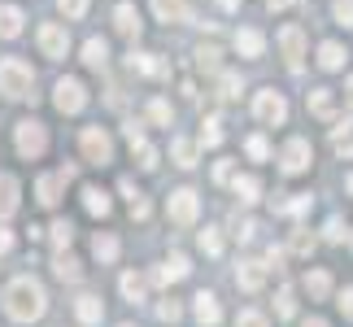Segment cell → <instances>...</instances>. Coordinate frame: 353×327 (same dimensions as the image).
I'll return each mask as SVG.
<instances>
[{"label": "cell", "mask_w": 353, "mask_h": 327, "mask_svg": "<svg viewBox=\"0 0 353 327\" xmlns=\"http://www.w3.org/2000/svg\"><path fill=\"white\" fill-rule=\"evenodd\" d=\"M83 61L92 66V70H105V61H110V44H105V39H88V44H83Z\"/></svg>", "instance_id": "cell-25"}, {"label": "cell", "mask_w": 353, "mask_h": 327, "mask_svg": "<svg viewBox=\"0 0 353 327\" xmlns=\"http://www.w3.org/2000/svg\"><path fill=\"white\" fill-rule=\"evenodd\" d=\"M236 327H266V315H257V310H240Z\"/></svg>", "instance_id": "cell-41"}, {"label": "cell", "mask_w": 353, "mask_h": 327, "mask_svg": "<svg viewBox=\"0 0 353 327\" xmlns=\"http://www.w3.org/2000/svg\"><path fill=\"white\" fill-rule=\"evenodd\" d=\"M114 22H118V35H127V39L140 35V13H135V5H118Z\"/></svg>", "instance_id": "cell-19"}, {"label": "cell", "mask_w": 353, "mask_h": 327, "mask_svg": "<svg viewBox=\"0 0 353 327\" xmlns=\"http://www.w3.org/2000/svg\"><path fill=\"white\" fill-rule=\"evenodd\" d=\"M9 244H13V236H9V231H0V253H5Z\"/></svg>", "instance_id": "cell-51"}, {"label": "cell", "mask_w": 353, "mask_h": 327, "mask_svg": "<svg viewBox=\"0 0 353 327\" xmlns=\"http://www.w3.org/2000/svg\"><path fill=\"white\" fill-rule=\"evenodd\" d=\"M13 210H18V179L0 175V218H9Z\"/></svg>", "instance_id": "cell-21"}, {"label": "cell", "mask_w": 353, "mask_h": 327, "mask_svg": "<svg viewBox=\"0 0 353 327\" xmlns=\"http://www.w3.org/2000/svg\"><path fill=\"white\" fill-rule=\"evenodd\" d=\"M332 18L341 26H353V0H332Z\"/></svg>", "instance_id": "cell-39"}, {"label": "cell", "mask_w": 353, "mask_h": 327, "mask_svg": "<svg viewBox=\"0 0 353 327\" xmlns=\"http://www.w3.org/2000/svg\"><path fill=\"white\" fill-rule=\"evenodd\" d=\"M292 310H296L292 288H279V297H275V315H279V319H292Z\"/></svg>", "instance_id": "cell-38"}, {"label": "cell", "mask_w": 353, "mask_h": 327, "mask_svg": "<svg viewBox=\"0 0 353 327\" xmlns=\"http://www.w3.org/2000/svg\"><path fill=\"white\" fill-rule=\"evenodd\" d=\"M57 9L65 13V18H83V13H88V0H57Z\"/></svg>", "instance_id": "cell-40"}, {"label": "cell", "mask_w": 353, "mask_h": 327, "mask_svg": "<svg viewBox=\"0 0 353 327\" xmlns=\"http://www.w3.org/2000/svg\"><path fill=\"white\" fill-rule=\"evenodd\" d=\"M219 57H223V52L214 48V44H201V48H196V66H201V70H210V75L219 70Z\"/></svg>", "instance_id": "cell-33"}, {"label": "cell", "mask_w": 353, "mask_h": 327, "mask_svg": "<svg viewBox=\"0 0 353 327\" xmlns=\"http://www.w3.org/2000/svg\"><path fill=\"white\" fill-rule=\"evenodd\" d=\"M279 48H283V61H288V70H301L305 31H301V26H283V31H279Z\"/></svg>", "instance_id": "cell-10"}, {"label": "cell", "mask_w": 353, "mask_h": 327, "mask_svg": "<svg viewBox=\"0 0 353 327\" xmlns=\"http://www.w3.org/2000/svg\"><path fill=\"white\" fill-rule=\"evenodd\" d=\"M131 148H135V161H140V170H157V148L148 144V140L131 144Z\"/></svg>", "instance_id": "cell-32"}, {"label": "cell", "mask_w": 353, "mask_h": 327, "mask_svg": "<svg viewBox=\"0 0 353 327\" xmlns=\"http://www.w3.org/2000/svg\"><path fill=\"white\" fill-rule=\"evenodd\" d=\"M301 327H327V323H323V319H305Z\"/></svg>", "instance_id": "cell-53"}, {"label": "cell", "mask_w": 353, "mask_h": 327, "mask_svg": "<svg viewBox=\"0 0 353 327\" xmlns=\"http://www.w3.org/2000/svg\"><path fill=\"white\" fill-rule=\"evenodd\" d=\"M122 327H131V323H122Z\"/></svg>", "instance_id": "cell-55"}, {"label": "cell", "mask_w": 353, "mask_h": 327, "mask_svg": "<svg viewBox=\"0 0 353 327\" xmlns=\"http://www.w3.org/2000/svg\"><path fill=\"white\" fill-rule=\"evenodd\" d=\"M310 114H314V118H332V114H336L332 88H314V92H310Z\"/></svg>", "instance_id": "cell-20"}, {"label": "cell", "mask_w": 353, "mask_h": 327, "mask_svg": "<svg viewBox=\"0 0 353 327\" xmlns=\"http://www.w3.org/2000/svg\"><path fill=\"white\" fill-rule=\"evenodd\" d=\"M345 223H341V218H327V240H345Z\"/></svg>", "instance_id": "cell-46"}, {"label": "cell", "mask_w": 353, "mask_h": 327, "mask_svg": "<svg viewBox=\"0 0 353 327\" xmlns=\"http://www.w3.org/2000/svg\"><path fill=\"white\" fill-rule=\"evenodd\" d=\"M92 253H97L101 262H114V257H118V240L110 236V231H101V236L92 240Z\"/></svg>", "instance_id": "cell-29"}, {"label": "cell", "mask_w": 353, "mask_h": 327, "mask_svg": "<svg viewBox=\"0 0 353 327\" xmlns=\"http://www.w3.org/2000/svg\"><path fill=\"white\" fill-rule=\"evenodd\" d=\"M219 5H223L227 13H236V9H240V0H219Z\"/></svg>", "instance_id": "cell-52"}, {"label": "cell", "mask_w": 353, "mask_h": 327, "mask_svg": "<svg viewBox=\"0 0 353 327\" xmlns=\"http://www.w3.org/2000/svg\"><path fill=\"white\" fill-rule=\"evenodd\" d=\"M188 270H192V266H188V257L174 253L170 262H161V266L153 270V284H161V288H166V284H179V279H188Z\"/></svg>", "instance_id": "cell-12"}, {"label": "cell", "mask_w": 353, "mask_h": 327, "mask_svg": "<svg viewBox=\"0 0 353 327\" xmlns=\"http://www.w3.org/2000/svg\"><path fill=\"white\" fill-rule=\"evenodd\" d=\"M310 161H314V148H310V140H288L283 144V153H279V166H283V175H301V170H310Z\"/></svg>", "instance_id": "cell-6"}, {"label": "cell", "mask_w": 353, "mask_h": 327, "mask_svg": "<svg viewBox=\"0 0 353 327\" xmlns=\"http://www.w3.org/2000/svg\"><path fill=\"white\" fill-rule=\"evenodd\" d=\"M262 48H266L262 31H253V26H244V31H236V52H240V57H262Z\"/></svg>", "instance_id": "cell-15"}, {"label": "cell", "mask_w": 353, "mask_h": 327, "mask_svg": "<svg viewBox=\"0 0 353 327\" xmlns=\"http://www.w3.org/2000/svg\"><path fill=\"white\" fill-rule=\"evenodd\" d=\"M236 284L244 293H257L266 284V262H240V270H236Z\"/></svg>", "instance_id": "cell-13"}, {"label": "cell", "mask_w": 353, "mask_h": 327, "mask_svg": "<svg viewBox=\"0 0 353 327\" xmlns=\"http://www.w3.org/2000/svg\"><path fill=\"white\" fill-rule=\"evenodd\" d=\"M345 97H349V105H353V79H349V83H345Z\"/></svg>", "instance_id": "cell-54"}, {"label": "cell", "mask_w": 353, "mask_h": 327, "mask_svg": "<svg viewBox=\"0 0 353 327\" xmlns=\"http://www.w3.org/2000/svg\"><path fill=\"white\" fill-rule=\"evenodd\" d=\"M83 206H88L92 218H110L114 201H110V192H105V188H83Z\"/></svg>", "instance_id": "cell-16"}, {"label": "cell", "mask_w": 353, "mask_h": 327, "mask_svg": "<svg viewBox=\"0 0 353 327\" xmlns=\"http://www.w3.org/2000/svg\"><path fill=\"white\" fill-rule=\"evenodd\" d=\"M166 214H170V223H174V227H192V223H196V214H201L196 192H192V188H179V192H170Z\"/></svg>", "instance_id": "cell-5"}, {"label": "cell", "mask_w": 353, "mask_h": 327, "mask_svg": "<svg viewBox=\"0 0 353 327\" xmlns=\"http://www.w3.org/2000/svg\"><path fill=\"white\" fill-rule=\"evenodd\" d=\"M52 105H57L61 114H79V109L88 105V88L79 83V79H61L57 92H52Z\"/></svg>", "instance_id": "cell-9"}, {"label": "cell", "mask_w": 353, "mask_h": 327, "mask_svg": "<svg viewBox=\"0 0 353 327\" xmlns=\"http://www.w3.org/2000/svg\"><path fill=\"white\" fill-rule=\"evenodd\" d=\"M201 249H205L210 257H219V253H223V236H219L214 227H205V231H201Z\"/></svg>", "instance_id": "cell-36"}, {"label": "cell", "mask_w": 353, "mask_h": 327, "mask_svg": "<svg viewBox=\"0 0 353 327\" xmlns=\"http://www.w3.org/2000/svg\"><path fill=\"white\" fill-rule=\"evenodd\" d=\"M223 310H219V297L214 293H196V323L201 327H219Z\"/></svg>", "instance_id": "cell-14"}, {"label": "cell", "mask_w": 353, "mask_h": 327, "mask_svg": "<svg viewBox=\"0 0 353 327\" xmlns=\"http://www.w3.org/2000/svg\"><path fill=\"white\" fill-rule=\"evenodd\" d=\"M244 153H249L253 161H266V157H270V144H266V135H249V144H244Z\"/></svg>", "instance_id": "cell-35"}, {"label": "cell", "mask_w": 353, "mask_h": 327, "mask_svg": "<svg viewBox=\"0 0 353 327\" xmlns=\"http://www.w3.org/2000/svg\"><path fill=\"white\" fill-rule=\"evenodd\" d=\"M201 144H205V148L223 144V118H205V122H201Z\"/></svg>", "instance_id": "cell-30"}, {"label": "cell", "mask_w": 353, "mask_h": 327, "mask_svg": "<svg viewBox=\"0 0 353 327\" xmlns=\"http://www.w3.org/2000/svg\"><path fill=\"white\" fill-rule=\"evenodd\" d=\"M44 284L31 279V275H18L9 284V293H5V310H9V319L13 323H35V319H44Z\"/></svg>", "instance_id": "cell-1"}, {"label": "cell", "mask_w": 353, "mask_h": 327, "mask_svg": "<svg viewBox=\"0 0 353 327\" xmlns=\"http://www.w3.org/2000/svg\"><path fill=\"white\" fill-rule=\"evenodd\" d=\"M305 288H310V297H327L332 293V275L327 270H314V275H305Z\"/></svg>", "instance_id": "cell-31"}, {"label": "cell", "mask_w": 353, "mask_h": 327, "mask_svg": "<svg viewBox=\"0 0 353 327\" xmlns=\"http://www.w3.org/2000/svg\"><path fill=\"white\" fill-rule=\"evenodd\" d=\"M74 179V166H61L57 175H44V179L35 184V192H39V206H57V192H61V184H70Z\"/></svg>", "instance_id": "cell-11"}, {"label": "cell", "mask_w": 353, "mask_h": 327, "mask_svg": "<svg viewBox=\"0 0 353 327\" xmlns=\"http://www.w3.org/2000/svg\"><path fill=\"white\" fill-rule=\"evenodd\" d=\"M131 218H148V201L144 197H131Z\"/></svg>", "instance_id": "cell-48"}, {"label": "cell", "mask_w": 353, "mask_h": 327, "mask_svg": "<svg viewBox=\"0 0 353 327\" xmlns=\"http://www.w3.org/2000/svg\"><path fill=\"white\" fill-rule=\"evenodd\" d=\"M74 315H79V323L97 327V323L105 319V306H101V297H79V301H74Z\"/></svg>", "instance_id": "cell-17"}, {"label": "cell", "mask_w": 353, "mask_h": 327, "mask_svg": "<svg viewBox=\"0 0 353 327\" xmlns=\"http://www.w3.org/2000/svg\"><path fill=\"white\" fill-rule=\"evenodd\" d=\"M52 270H57V279H70V284H74L79 275H83V266H79V257H70L65 249H61L57 257H52Z\"/></svg>", "instance_id": "cell-26"}, {"label": "cell", "mask_w": 353, "mask_h": 327, "mask_svg": "<svg viewBox=\"0 0 353 327\" xmlns=\"http://www.w3.org/2000/svg\"><path fill=\"white\" fill-rule=\"evenodd\" d=\"M266 262H270V266H279V262H283V249H275V244H270V249H266Z\"/></svg>", "instance_id": "cell-49"}, {"label": "cell", "mask_w": 353, "mask_h": 327, "mask_svg": "<svg viewBox=\"0 0 353 327\" xmlns=\"http://www.w3.org/2000/svg\"><path fill=\"white\" fill-rule=\"evenodd\" d=\"M336 306H341V315H345V319H353V288H345V293H341V301H336Z\"/></svg>", "instance_id": "cell-47"}, {"label": "cell", "mask_w": 353, "mask_h": 327, "mask_svg": "<svg viewBox=\"0 0 353 327\" xmlns=\"http://www.w3.org/2000/svg\"><path fill=\"white\" fill-rule=\"evenodd\" d=\"M345 57H349V52H345L341 44H336V39H327V44H319V66H323V70H341V66H345Z\"/></svg>", "instance_id": "cell-22"}, {"label": "cell", "mask_w": 353, "mask_h": 327, "mask_svg": "<svg viewBox=\"0 0 353 327\" xmlns=\"http://www.w3.org/2000/svg\"><path fill=\"white\" fill-rule=\"evenodd\" d=\"M35 39H39V48H44V57H52V61H61L65 48H70V35H65L61 22H44L35 31Z\"/></svg>", "instance_id": "cell-7"}, {"label": "cell", "mask_w": 353, "mask_h": 327, "mask_svg": "<svg viewBox=\"0 0 353 327\" xmlns=\"http://www.w3.org/2000/svg\"><path fill=\"white\" fill-rule=\"evenodd\" d=\"M79 144H83V157L97 161V166H110V161H114V140H110L105 127H83Z\"/></svg>", "instance_id": "cell-3"}, {"label": "cell", "mask_w": 353, "mask_h": 327, "mask_svg": "<svg viewBox=\"0 0 353 327\" xmlns=\"http://www.w3.org/2000/svg\"><path fill=\"white\" fill-rule=\"evenodd\" d=\"M314 249V236H305V231H296L292 236V253H310Z\"/></svg>", "instance_id": "cell-44"}, {"label": "cell", "mask_w": 353, "mask_h": 327, "mask_svg": "<svg viewBox=\"0 0 353 327\" xmlns=\"http://www.w3.org/2000/svg\"><path fill=\"white\" fill-rule=\"evenodd\" d=\"M170 157H174V166L192 170V166H196V144H188V140H179V135H174V140H170Z\"/></svg>", "instance_id": "cell-24"}, {"label": "cell", "mask_w": 353, "mask_h": 327, "mask_svg": "<svg viewBox=\"0 0 353 327\" xmlns=\"http://www.w3.org/2000/svg\"><path fill=\"white\" fill-rule=\"evenodd\" d=\"M153 13L161 22H183L188 18V0H153Z\"/></svg>", "instance_id": "cell-23"}, {"label": "cell", "mask_w": 353, "mask_h": 327, "mask_svg": "<svg viewBox=\"0 0 353 327\" xmlns=\"http://www.w3.org/2000/svg\"><path fill=\"white\" fill-rule=\"evenodd\" d=\"M296 0H266V9H292Z\"/></svg>", "instance_id": "cell-50"}, {"label": "cell", "mask_w": 353, "mask_h": 327, "mask_svg": "<svg viewBox=\"0 0 353 327\" xmlns=\"http://www.w3.org/2000/svg\"><path fill=\"white\" fill-rule=\"evenodd\" d=\"M70 240H74V227L65 223V218H57V223H52V244H57V249H70Z\"/></svg>", "instance_id": "cell-34"}, {"label": "cell", "mask_w": 353, "mask_h": 327, "mask_svg": "<svg viewBox=\"0 0 353 327\" xmlns=\"http://www.w3.org/2000/svg\"><path fill=\"white\" fill-rule=\"evenodd\" d=\"M127 140H131V144H140V140H144V122H140V118H131V122H127Z\"/></svg>", "instance_id": "cell-45"}, {"label": "cell", "mask_w": 353, "mask_h": 327, "mask_svg": "<svg viewBox=\"0 0 353 327\" xmlns=\"http://www.w3.org/2000/svg\"><path fill=\"white\" fill-rule=\"evenodd\" d=\"M179 315H183V310L174 306V301H161V306H157V319H161V323H179Z\"/></svg>", "instance_id": "cell-43"}, {"label": "cell", "mask_w": 353, "mask_h": 327, "mask_svg": "<svg viewBox=\"0 0 353 327\" xmlns=\"http://www.w3.org/2000/svg\"><path fill=\"white\" fill-rule=\"evenodd\" d=\"M31 83H35V75H31V66H26V61H18V57L0 61V92H5L9 101L31 97Z\"/></svg>", "instance_id": "cell-2"}, {"label": "cell", "mask_w": 353, "mask_h": 327, "mask_svg": "<svg viewBox=\"0 0 353 327\" xmlns=\"http://www.w3.org/2000/svg\"><path fill=\"white\" fill-rule=\"evenodd\" d=\"M22 9L18 5H0V39H13V35H22Z\"/></svg>", "instance_id": "cell-18"}, {"label": "cell", "mask_w": 353, "mask_h": 327, "mask_svg": "<svg viewBox=\"0 0 353 327\" xmlns=\"http://www.w3.org/2000/svg\"><path fill=\"white\" fill-rule=\"evenodd\" d=\"M13 140H18V153L22 157H39L48 148V131H44V122H35V118H22L18 122V135H13Z\"/></svg>", "instance_id": "cell-4"}, {"label": "cell", "mask_w": 353, "mask_h": 327, "mask_svg": "<svg viewBox=\"0 0 353 327\" xmlns=\"http://www.w3.org/2000/svg\"><path fill=\"white\" fill-rule=\"evenodd\" d=\"M148 118L166 127V122H170V105H166V101H153V105H148Z\"/></svg>", "instance_id": "cell-42"}, {"label": "cell", "mask_w": 353, "mask_h": 327, "mask_svg": "<svg viewBox=\"0 0 353 327\" xmlns=\"http://www.w3.org/2000/svg\"><path fill=\"white\" fill-rule=\"evenodd\" d=\"M232 188H236V197H240V201H249V206H253L257 197H262V184H257L253 175H236V179H232Z\"/></svg>", "instance_id": "cell-27"}, {"label": "cell", "mask_w": 353, "mask_h": 327, "mask_svg": "<svg viewBox=\"0 0 353 327\" xmlns=\"http://www.w3.org/2000/svg\"><path fill=\"white\" fill-rule=\"evenodd\" d=\"M118 288H122V297H127L131 306H135V301H144V279L135 275V270H127V275H122V284H118Z\"/></svg>", "instance_id": "cell-28"}, {"label": "cell", "mask_w": 353, "mask_h": 327, "mask_svg": "<svg viewBox=\"0 0 353 327\" xmlns=\"http://www.w3.org/2000/svg\"><path fill=\"white\" fill-rule=\"evenodd\" d=\"M219 97H223V101H236V97H240V75H223V79H219Z\"/></svg>", "instance_id": "cell-37"}, {"label": "cell", "mask_w": 353, "mask_h": 327, "mask_svg": "<svg viewBox=\"0 0 353 327\" xmlns=\"http://www.w3.org/2000/svg\"><path fill=\"white\" fill-rule=\"evenodd\" d=\"M253 114L262 118L266 127H279V122L288 118V101H283L279 92H270V88H266V92H257V101H253Z\"/></svg>", "instance_id": "cell-8"}]
</instances>
